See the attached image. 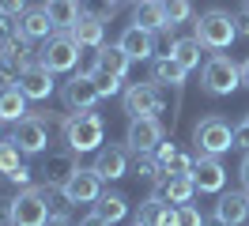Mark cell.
<instances>
[{"label": "cell", "instance_id": "obj_1", "mask_svg": "<svg viewBox=\"0 0 249 226\" xmlns=\"http://www.w3.org/2000/svg\"><path fill=\"white\" fill-rule=\"evenodd\" d=\"M193 38H196L204 49L223 53V49H231V42L238 38V19H234L231 12H223V8H208V12L196 15Z\"/></svg>", "mask_w": 249, "mask_h": 226}, {"label": "cell", "instance_id": "obj_2", "mask_svg": "<svg viewBox=\"0 0 249 226\" xmlns=\"http://www.w3.org/2000/svg\"><path fill=\"white\" fill-rule=\"evenodd\" d=\"M64 143H68V151H76V155L98 151L106 143V121L98 117L94 109L68 113V117H64Z\"/></svg>", "mask_w": 249, "mask_h": 226}, {"label": "cell", "instance_id": "obj_3", "mask_svg": "<svg viewBox=\"0 0 249 226\" xmlns=\"http://www.w3.org/2000/svg\"><path fill=\"white\" fill-rule=\"evenodd\" d=\"M193 147H196V155L219 158V155H227V151L234 147V128L219 117V113H208V117H200L196 128H193Z\"/></svg>", "mask_w": 249, "mask_h": 226}, {"label": "cell", "instance_id": "obj_4", "mask_svg": "<svg viewBox=\"0 0 249 226\" xmlns=\"http://www.w3.org/2000/svg\"><path fill=\"white\" fill-rule=\"evenodd\" d=\"M200 83L208 94H234L242 87V64H234L227 53H212L200 64Z\"/></svg>", "mask_w": 249, "mask_h": 226}, {"label": "cell", "instance_id": "obj_5", "mask_svg": "<svg viewBox=\"0 0 249 226\" xmlns=\"http://www.w3.org/2000/svg\"><path fill=\"white\" fill-rule=\"evenodd\" d=\"M79 49H83V45L72 38V30H53L46 42H42V49H38V60H42L53 75L57 72H72V68L79 64Z\"/></svg>", "mask_w": 249, "mask_h": 226}, {"label": "cell", "instance_id": "obj_6", "mask_svg": "<svg viewBox=\"0 0 249 226\" xmlns=\"http://www.w3.org/2000/svg\"><path fill=\"white\" fill-rule=\"evenodd\" d=\"M49 219V200L42 192V185L19 189V196L12 200V226H46Z\"/></svg>", "mask_w": 249, "mask_h": 226}, {"label": "cell", "instance_id": "obj_7", "mask_svg": "<svg viewBox=\"0 0 249 226\" xmlns=\"http://www.w3.org/2000/svg\"><path fill=\"white\" fill-rule=\"evenodd\" d=\"M121 109L132 117H159L162 113V87L159 83H128L121 94Z\"/></svg>", "mask_w": 249, "mask_h": 226}, {"label": "cell", "instance_id": "obj_8", "mask_svg": "<svg viewBox=\"0 0 249 226\" xmlns=\"http://www.w3.org/2000/svg\"><path fill=\"white\" fill-rule=\"evenodd\" d=\"M23 155H42L49 147V128H46V117L42 113H31L23 117L19 124H12V136H8Z\"/></svg>", "mask_w": 249, "mask_h": 226}, {"label": "cell", "instance_id": "obj_9", "mask_svg": "<svg viewBox=\"0 0 249 226\" xmlns=\"http://www.w3.org/2000/svg\"><path fill=\"white\" fill-rule=\"evenodd\" d=\"M162 139H166V128L159 124V117H132V121H128V132H124L128 151H136V155H151Z\"/></svg>", "mask_w": 249, "mask_h": 226}, {"label": "cell", "instance_id": "obj_10", "mask_svg": "<svg viewBox=\"0 0 249 226\" xmlns=\"http://www.w3.org/2000/svg\"><path fill=\"white\" fill-rule=\"evenodd\" d=\"M61 196L68 204H94V200L102 196V177L94 174L91 166H79L76 174L61 185Z\"/></svg>", "mask_w": 249, "mask_h": 226}, {"label": "cell", "instance_id": "obj_11", "mask_svg": "<svg viewBox=\"0 0 249 226\" xmlns=\"http://www.w3.org/2000/svg\"><path fill=\"white\" fill-rule=\"evenodd\" d=\"M102 94H98V87H94V79L91 75H72L68 83H64V90H61V102H64V109L68 113H83V109H94V102H98Z\"/></svg>", "mask_w": 249, "mask_h": 226}, {"label": "cell", "instance_id": "obj_12", "mask_svg": "<svg viewBox=\"0 0 249 226\" xmlns=\"http://www.w3.org/2000/svg\"><path fill=\"white\" fill-rule=\"evenodd\" d=\"M19 90L31 98V102H46L53 94V72H49L42 60H31L23 72H19Z\"/></svg>", "mask_w": 249, "mask_h": 226}, {"label": "cell", "instance_id": "obj_13", "mask_svg": "<svg viewBox=\"0 0 249 226\" xmlns=\"http://www.w3.org/2000/svg\"><path fill=\"white\" fill-rule=\"evenodd\" d=\"M193 185H196V192H223V185H227V170L219 158L212 155H196V166H193Z\"/></svg>", "mask_w": 249, "mask_h": 226}, {"label": "cell", "instance_id": "obj_14", "mask_svg": "<svg viewBox=\"0 0 249 226\" xmlns=\"http://www.w3.org/2000/svg\"><path fill=\"white\" fill-rule=\"evenodd\" d=\"M91 170H94V174H98L102 181H117V177H124V174H128V155H124V147H121V143L98 147V151H94Z\"/></svg>", "mask_w": 249, "mask_h": 226}, {"label": "cell", "instance_id": "obj_15", "mask_svg": "<svg viewBox=\"0 0 249 226\" xmlns=\"http://www.w3.org/2000/svg\"><path fill=\"white\" fill-rule=\"evenodd\" d=\"M76 170H79V166H76V151H49V155H46V166H42V185L61 189Z\"/></svg>", "mask_w": 249, "mask_h": 226}, {"label": "cell", "instance_id": "obj_16", "mask_svg": "<svg viewBox=\"0 0 249 226\" xmlns=\"http://www.w3.org/2000/svg\"><path fill=\"white\" fill-rule=\"evenodd\" d=\"M117 45L128 53V60H155V34L143 30V27H136V23L121 30Z\"/></svg>", "mask_w": 249, "mask_h": 226}, {"label": "cell", "instance_id": "obj_17", "mask_svg": "<svg viewBox=\"0 0 249 226\" xmlns=\"http://www.w3.org/2000/svg\"><path fill=\"white\" fill-rule=\"evenodd\" d=\"M215 219L227 226H242L249 219V192H219V204H215Z\"/></svg>", "mask_w": 249, "mask_h": 226}, {"label": "cell", "instance_id": "obj_18", "mask_svg": "<svg viewBox=\"0 0 249 226\" xmlns=\"http://www.w3.org/2000/svg\"><path fill=\"white\" fill-rule=\"evenodd\" d=\"M185 75H189V72L170 57V53H162V57L151 60V83H159V87H174V90H181V87H185Z\"/></svg>", "mask_w": 249, "mask_h": 226}, {"label": "cell", "instance_id": "obj_19", "mask_svg": "<svg viewBox=\"0 0 249 226\" xmlns=\"http://www.w3.org/2000/svg\"><path fill=\"white\" fill-rule=\"evenodd\" d=\"M136 223H143V226H178V208L166 204L162 196H147Z\"/></svg>", "mask_w": 249, "mask_h": 226}, {"label": "cell", "instance_id": "obj_20", "mask_svg": "<svg viewBox=\"0 0 249 226\" xmlns=\"http://www.w3.org/2000/svg\"><path fill=\"white\" fill-rule=\"evenodd\" d=\"M193 192H196L193 177H159V181H155V192H151V196H162L166 204L181 208V204H189V200H193Z\"/></svg>", "mask_w": 249, "mask_h": 226}, {"label": "cell", "instance_id": "obj_21", "mask_svg": "<svg viewBox=\"0 0 249 226\" xmlns=\"http://www.w3.org/2000/svg\"><path fill=\"white\" fill-rule=\"evenodd\" d=\"M132 23L143 30H170L166 23V12H162V0H136V8H132Z\"/></svg>", "mask_w": 249, "mask_h": 226}, {"label": "cell", "instance_id": "obj_22", "mask_svg": "<svg viewBox=\"0 0 249 226\" xmlns=\"http://www.w3.org/2000/svg\"><path fill=\"white\" fill-rule=\"evenodd\" d=\"M19 27H23V38H27V42H46L49 34L57 30L49 23L46 8H27V12L19 15Z\"/></svg>", "mask_w": 249, "mask_h": 226}, {"label": "cell", "instance_id": "obj_23", "mask_svg": "<svg viewBox=\"0 0 249 226\" xmlns=\"http://www.w3.org/2000/svg\"><path fill=\"white\" fill-rule=\"evenodd\" d=\"M72 38H76L83 49H98V45H106V23L83 12V15H79V23L72 27Z\"/></svg>", "mask_w": 249, "mask_h": 226}, {"label": "cell", "instance_id": "obj_24", "mask_svg": "<svg viewBox=\"0 0 249 226\" xmlns=\"http://www.w3.org/2000/svg\"><path fill=\"white\" fill-rule=\"evenodd\" d=\"M27 94L19 87H8V90H0V121L4 124H19L23 117H31V109H27Z\"/></svg>", "mask_w": 249, "mask_h": 226}, {"label": "cell", "instance_id": "obj_25", "mask_svg": "<svg viewBox=\"0 0 249 226\" xmlns=\"http://www.w3.org/2000/svg\"><path fill=\"white\" fill-rule=\"evenodd\" d=\"M42 8H46V15H49V23H53V27L57 30H72L79 23V4L76 0H46V4H42Z\"/></svg>", "mask_w": 249, "mask_h": 226}, {"label": "cell", "instance_id": "obj_26", "mask_svg": "<svg viewBox=\"0 0 249 226\" xmlns=\"http://www.w3.org/2000/svg\"><path fill=\"white\" fill-rule=\"evenodd\" d=\"M170 57L185 68V72H193V68H200L204 60V45L196 42V38H174L170 42Z\"/></svg>", "mask_w": 249, "mask_h": 226}, {"label": "cell", "instance_id": "obj_27", "mask_svg": "<svg viewBox=\"0 0 249 226\" xmlns=\"http://www.w3.org/2000/svg\"><path fill=\"white\" fill-rule=\"evenodd\" d=\"M94 211H98L109 226H117V223L128 219V200H124L121 192H102L98 200H94Z\"/></svg>", "mask_w": 249, "mask_h": 226}, {"label": "cell", "instance_id": "obj_28", "mask_svg": "<svg viewBox=\"0 0 249 226\" xmlns=\"http://www.w3.org/2000/svg\"><path fill=\"white\" fill-rule=\"evenodd\" d=\"M98 64H102V72L117 75V79H124L128 75V53H124L121 45H98Z\"/></svg>", "mask_w": 249, "mask_h": 226}, {"label": "cell", "instance_id": "obj_29", "mask_svg": "<svg viewBox=\"0 0 249 226\" xmlns=\"http://www.w3.org/2000/svg\"><path fill=\"white\" fill-rule=\"evenodd\" d=\"M193 166H196V158H193V155L174 151L170 158L162 162V177H189V174H193Z\"/></svg>", "mask_w": 249, "mask_h": 226}, {"label": "cell", "instance_id": "obj_30", "mask_svg": "<svg viewBox=\"0 0 249 226\" xmlns=\"http://www.w3.org/2000/svg\"><path fill=\"white\" fill-rule=\"evenodd\" d=\"M162 12H166V23H170V30H174L178 23L193 19V4H189V0H162Z\"/></svg>", "mask_w": 249, "mask_h": 226}, {"label": "cell", "instance_id": "obj_31", "mask_svg": "<svg viewBox=\"0 0 249 226\" xmlns=\"http://www.w3.org/2000/svg\"><path fill=\"white\" fill-rule=\"evenodd\" d=\"M16 166H23V151H19L12 139H4V143H0V174L8 177Z\"/></svg>", "mask_w": 249, "mask_h": 226}, {"label": "cell", "instance_id": "obj_32", "mask_svg": "<svg viewBox=\"0 0 249 226\" xmlns=\"http://www.w3.org/2000/svg\"><path fill=\"white\" fill-rule=\"evenodd\" d=\"M91 79H94V87H98V94H102V98H113V94L121 90V79H117V75H109V72H102V68H98Z\"/></svg>", "mask_w": 249, "mask_h": 226}, {"label": "cell", "instance_id": "obj_33", "mask_svg": "<svg viewBox=\"0 0 249 226\" xmlns=\"http://www.w3.org/2000/svg\"><path fill=\"white\" fill-rule=\"evenodd\" d=\"M19 68L16 60H8V57H0V90H8V87H19Z\"/></svg>", "mask_w": 249, "mask_h": 226}, {"label": "cell", "instance_id": "obj_34", "mask_svg": "<svg viewBox=\"0 0 249 226\" xmlns=\"http://www.w3.org/2000/svg\"><path fill=\"white\" fill-rule=\"evenodd\" d=\"M79 75H94L102 64H98V49H79Z\"/></svg>", "mask_w": 249, "mask_h": 226}, {"label": "cell", "instance_id": "obj_35", "mask_svg": "<svg viewBox=\"0 0 249 226\" xmlns=\"http://www.w3.org/2000/svg\"><path fill=\"white\" fill-rule=\"evenodd\" d=\"M234 147H238V151H249V109L242 113V121L234 124Z\"/></svg>", "mask_w": 249, "mask_h": 226}, {"label": "cell", "instance_id": "obj_36", "mask_svg": "<svg viewBox=\"0 0 249 226\" xmlns=\"http://www.w3.org/2000/svg\"><path fill=\"white\" fill-rule=\"evenodd\" d=\"M178 226H204V215L193 204H181L178 208Z\"/></svg>", "mask_w": 249, "mask_h": 226}, {"label": "cell", "instance_id": "obj_37", "mask_svg": "<svg viewBox=\"0 0 249 226\" xmlns=\"http://www.w3.org/2000/svg\"><path fill=\"white\" fill-rule=\"evenodd\" d=\"M8 181H12V185H19V189H31V185H34V170L23 162V166H16V170L8 174Z\"/></svg>", "mask_w": 249, "mask_h": 226}, {"label": "cell", "instance_id": "obj_38", "mask_svg": "<svg viewBox=\"0 0 249 226\" xmlns=\"http://www.w3.org/2000/svg\"><path fill=\"white\" fill-rule=\"evenodd\" d=\"M23 12H27V0H0V15H12V19H19Z\"/></svg>", "mask_w": 249, "mask_h": 226}, {"label": "cell", "instance_id": "obj_39", "mask_svg": "<svg viewBox=\"0 0 249 226\" xmlns=\"http://www.w3.org/2000/svg\"><path fill=\"white\" fill-rule=\"evenodd\" d=\"M0 226H12V200L0 196Z\"/></svg>", "mask_w": 249, "mask_h": 226}, {"label": "cell", "instance_id": "obj_40", "mask_svg": "<svg viewBox=\"0 0 249 226\" xmlns=\"http://www.w3.org/2000/svg\"><path fill=\"white\" fill-rule=\"evenodd\" d=\"M79 226H109V223L98 215V211H91V215H83V219H79Z\"/></svg>", "mask_w": 249, "mask_h": 226}, {"label": "cell", "instance_id": "obj_41", "mask_svg": "<svg viewBox=\"0 0 249 226\" xmlns=\"http://www.w3.org/2000/svg\"><path fill=\"white\" fill-rule=\"evenodd\" d=\"M238 177H242V189L249 192V151H246V158H242V170H238Z\"/></svg>", "mask_w": 249, "mask_h": 226}, {"label": "cell", "instance_id": "obj_42", "mask_svg": "<svg viewBox=\"0 0 249 226\" xmlns=\"http://www.w3.org/2000/svg\"><path fill=\"white\" fill-rule=\"evenodd\" d=\"M234 19H238V34H242V38H249V12L234 15Z\"/></svg>", "mask_w": 249, "mask_h": 226}, {"label": "cell", "instance_id": "obj_43", "mask_svg": "<svg viewBox=\"0 0 249 226\" xmlns=\"http://www.w3.org/2000/svg\"><path fill=\"white\" fill-rule=\"evenodd\" d=\"M46 226H72V219H68V215H49Z\"/></svg>", "mask_w": 249, "mask_h": 226}, {"label": "cell", "instance_id": "obj_44", "mask_svg": "<svg viewBox=\"0 0 249 226\" xmlns=\"http://www.w3.org/2000/svg\"><path fill=\"white\" fill-rule=\"evenodd\" d=\"M242 83H246V87H249V57L242 60Z\"/></svg>", "mask_w": 249, "mask_h": 226}, {"label": "cell", "instance_id": "obj_45", "mask_svg": "<svg viewBox=\"0 0 249 226\" xmlns=\"http://www.w3.org/2000/svg\"><path fill=\"white\" fill-rule=\"evenodd\" d=\"M106 4H109V8H121V4H124V0H106Z\"/></svg>", "mask_w": 249, "mask_h": 226}, {"label": "cell", "instance_id": "obj_46", "mask_svg": "<svg viewBox=\"0 0 249 226\" xmlns=\"http://www.w3.org/2000/svg\"><path fill=\"white\" fill-rule=\"evenodd\" d=\"M204 226H227V223H219V219H212V223H204Z\"/></svg>", "mask_w": 249, "mask_h": 226}, {"label": "cell", "instance_id": "obj_47", "mask_svg": "<svg viewBox=\"0 0 249 226\" xmlns=\"http://www.w3.org/2000/svg\"><path fill=\"white\" fill-rule=\"evenodd\" d=\"M0 143H4V121H0Z\"/></svg>", "mask_w": 249, "mask_h": 226}, {"label": "cell", "instance_id": "obj_48", "mask_svg": "<svg viewBox=\"0 0 249 226\" xmlns=\"http://www.w3.org/2000/svg\"><path fill=\"white\" fill-rule=\"evenodd\" d=\"M242 8H246V12H249V0H242Z\"/></svg>", "mask_w": 249, "mask_h": 226}, {"label": "cell", "instance_id": "obj_49", "mask_svg": "<svg viewBox=\"0 0 249 226\" xmlns=\"http://www.w3.org/2000/svg\"><path fill=\"white\" fill-rule=\"evenodd\" d=\"M132 226H143V223H132Z\"/></svg>", "mask_w": 249, "mask_h": 226}]
</instances>
